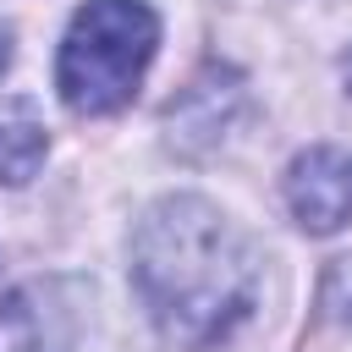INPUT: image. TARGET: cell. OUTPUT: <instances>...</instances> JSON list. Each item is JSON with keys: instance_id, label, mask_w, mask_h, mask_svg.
I'll return each mask as SVG.
<instances>
[{"instance_id": "obj_1", "label": "cell", "mask_w": 352, "mask_h": 352, "mask_svg": "<svg viewBox=\"0 0 352 352\" xmlns=\"http://www.w3.org/2000/svg\"><path fill=\"white\" fill-rule=\"evenodd\" d=\"M132 286L176 346H220L258 302V253L209 198H160L132 231Z\"/></svg>"}, {"instance_id": "obj_2", "label": "cell", "mask_w": 352, "mask_h": 352, "mask_svg": "<svg viewBox=\"0 0 352 352\" xmlns=\"http://www.w3.org/2000/svg\"><path fill=\"white\" fill-rule=\"evenodd\" d=\"M160 44V16L143 0H88L72 11L60 60H55V88L66 110L77 116H110L132 104L148 60Z\"/></svg>"}, {"instance_id": "obj_3", "label": "cell", "mask_w": 352, "mask_h": 352, "mask_svg": "<svg viewBox=\"0 0 352 352\" xmlns=\"http://www.w3.org/2000/svg\"><path fill=\"white\" fill-rule=\"evenodd\" d=\"M286 204L292 220L314 236H330L352 220V154L336 143H314L286 170Z\"/></svg>"}, {"instance_id": "obj_4", "label": "cell", "mask_w": 352, "mask_h": 352, "mask_svg": "<svg viewBox=\"0 0 352 352\" xmlns=\"http://www.w3.org/2000/svg\"><path fill=\"white\" fill-rule=\"evenodd\" d=\"M0 352H77L72 286L33 280L0 297Z\"/></svg>"}, {"instance_id": "obj_5", "label": "cell", "mask_w": 352, "mask_h": 352, "mask_svg": "<svg viewBox=\"0 0 352 352\" xmlns=\"http://www.w3.org/2000/svg\"><path fill=\"white\" fill-rule=\"evenodd\" d=\"M44 148H50V138H44V121L33 116V104L28 99L0 104V182L6 187L33 182V170L44 165Z\"/></svg>"}, {"instance_id": "obj_6", "label": "cell", "mask_w": 352, "mask_h": 352, "mask_svg": "<svg viewBox=\"0 0 352 352\" xmlns=\"http://www.w3.org/2000/svg\"><path fill=\"white\" fill-rule=\"evenodd\" d=\"M6 66H11V28L0 22V72H6Z\"/></svg>"}, {"instance_id": "obj_7", "label": "cell", "mask_w": 352, "mask_h": 352, "mask_svg": "<svg viewBox=\"0 0 352 352\" xmlns=\"http://www.w3.org/2000/svg\"><path fill=\"white\" fill-rule=\"evenodd\" d=\"M346 88H352V55H346Z\"/></svg>"}]
</instances>
